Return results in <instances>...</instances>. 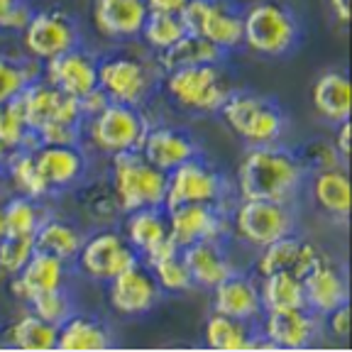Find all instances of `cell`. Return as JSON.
Here are the masks:
<instances>
[{"instance_id":"816d5d0a","label":"cell","mask_w":352,"mask_h":352,"mask_svg":"<svg viewBox=\"0 0 352 352\" xmlns=\"http://www.w3.org/2000/svg\"><path fill=\"white\" fill-rule=\"evenodd\" d=\"M10 147H6V144L0 142V176L6 174V166H8V160H10Z\"/></svg>"},{"instance_id":"60d3db41","label":"cell","mask_w":352,"mask_h":352,"mask_svg":"<svg viewBox=\"0 0 352 352\" xmlns=\"http://www.w3.org/2000/svg\"><path fill=\"white\" fill-rule=\"evenodd\" d=\"M28 308L32 311L34 316H39V318L47 320V323L56 325V328H59V325L64 323V320L69 318L74 311H76V306H74V298L69 296L66 286H64V289H54V292L37 294V296L28 303Z\"/></svg>"},{"instance_id":"d6986e66","label":"cell","mask_w":352,"mask_h":352,"mask_svg":"<svg viewBox=\"0 0 352 352\" xmlns=\"http://www.w3.org/2000/svg\"><path fill=\"white\" fill-rule=\"evenodd\" d=\"M69 270H72V264L59 259L56 254L34 250L28 264L17 274L8 276V292L17 303L28 306L37 294L64 289L66 279H69Z\"/></svg>"},{"instance_id":"5b68a950","label":"cell","mask_w":352,"mask_h":352,"mask_svg":"<svg viewBox=\"0 0 352 352\" xmlns=\"http://www.w3.org/2000/svg\"><path fill=\"white\" fill-rule=\"evenodd\" d=\"M110 193L120 213L138 208H164L166 171L144 160L140 149L116 154L110 157Z\"/></svg>"},{"instance_id":"7bdbcfd3","label":"cell","mask_w":352,"mask_h":352,"mask_svg":"<svg viewBox=\"0 0 352 352\" xmlns=\"http://www.w3.org/2000/svg\"><path fill=\"white\" fill-rule=\"evenodd\" d=\"M298 160L306 166V171H323V169H336V166H347V162L338 154L333 140H314L298 152Z\"/></svg>"},{"instance_id":"f6af8a7d","label":"cell","mask_w":352,"mask_h":352,"mask_svg":"<svg viewBox=\"0 0 352 352\" xmlns=\"http://www.w3.org/2000/svg\"><path fill=\"white\" fill-rule=\"evenodd\" d=\"M32 10L25 0H0V30L3 32H22Z\"/></svg>"},{"instance_id":"c3c4849f","label":"cell","mask_w":352,"mask_h":352,"mask_svg":"<svg viewBox=\"0 0 352 352\" xmlns=\"http://www.w3.org/2000/svg\"><path fill=\"white\" fill-rule=\"evenodd\" d=\"M338 130L336 135H333V144H336L338 154H340L342 160H350V120H342L338 122Z\"/></svg>"},{"instance_id":"44dd1931","label":"cell","mask_w":352,"mask_h":352,"mask_svg":"<svg viewBox=\"0 0 352 352\" xmlns=\"http://www.w3.org/2000/svg\"><path fill=\"white\" fill-rule=\"evenodd\" d=\"M42 78L61 94L81 98L88 91L98 88V59L91 52L81 50V44L64 54L42 64Z\"/></svg>"},{"instance_id":"30bf717a","label":"cell","mask_w":352,"mask_h":352,"mask_svg":"<svg viewBox=\"0 0 352 352\" xmlns=\"http://www.w3.org/2000/svg\"><path fill=\"white\" fill-rule=\"evenodd\" d=\"M135 262H140V257L130 248L125 235L113 228H103V230H96L94 235L83 237L81 250L72 264H76L81 276L96 284H105Z\"/></svg>"},{"instance_id":"7dc6e473","label":"cell","mask_w":352,"mask_h":352,"mask_svg":"<svg viewBox=\"0 0 352 352\" xmlns=\"http://www.w3.org/2000/svg\"><path fill=\"white\" fill-rule=\"evenodd\" d=\"M108 103H110V98L103 94V91H100V88L88 91L86 96H81V98H78V110H81V118H83V120H88V118L98 116L100 110H103Z\"/></svg>"},{"instance_id":"b9f144b4","label":"cell","mask_w":352,"mask_h":352,"mask_svg":"<svg viewBox=\"0 0 352 352\" xmlns=\"http://www.w3.org/2000/svg\"><path fill=\"white\" fill-rule=\"evenodd\" d=\"M34 237L30 235H3L0 237V274L12 276L28 264L34 254Z\"/></svg>"},{"instance_id":"7a4b0ae2","label":"cell","mask_w":352,"mask_h":352,"mask_svg":"<svg viewBox=\"0 0 352 352\" xmlns=\"http://www.w3.org/2000/svg\"><path fill=\"white\" fill-rule=\"evenodd\" d=\"M301 39V25L281 0H257L242 10V47L262 59L292 54Z\"/></svg>"},{"instance_id":"e575fe53","label":"cell","mask_w":352,"mask_h":352,"mask_svg":"<svg viewBox=\"0 0 352 352\" xmlns=\"http://www.w3.org/2000/svg\"><path fill=\"white\" fill-rule=\"evenodd\" d=\"M6 176L15 193L37 198V201L52 198L50 186L44 184V179L37 171V164H34L32 149H12L10 160H8V166H6Z\"/></svg>"},{"instance_id":"f546056e","label":"cell","mask_w":352,"mask_h":352,"mask_svg":"<svg viewBox=\"0 0 352 352\" xmlns=\"http://www.w3.org/2000/svg\"><path fill=\"white\" fill-rule=\"evenodd\" d=\"M56 333L59 328L47 320H42L39 316H34L32 311L17 316L12 323H8L3 328L0 342L10 350H25V352H52L56 350Z\"/></svg>"},{"instance_id":"484cf974","label":"cell","mask_w":352,"mask_h":352,"mask_svg":"<svg viewBox=\"0 0 352 352\" xmlns=\"http://www.w3.org/2000/svg\"><path fill=\"white\" fill-rule=\"evenodd\" d=\"M182 259L191 272L193 286L210 292L215 284L237 272L230 252L226 250V242L218 240H201L182 248Z\"/></svg>"},{"instance_id":"8fae6325","label":"cell","mask_w":352,"mask_h":352,"mask_svg":"<svg viewBox=\"0 0 352 352\" xmlns=\"http://www.w3.org/2000/svg\"><path fill=\"white\" fill-rule=\"evenodd\" d=\"M22 47L28 56L37 61H50L81 44V32L72 15L59 8L32 10L28 25L22 28Z\"/></svg>"},{"instance_id":"cb8c5ba5","label":"cell","mask_w":352,"mask_h":352,"mask_svg":"<svg viewBox=\"0 0 352 352\" xmlns=\"http://www.w3.org/2000/svg\"><path fill=\"white\" fill-rule=\"evenodd\" d=\"M140 154H142L147 162H152L157 169L169 174V171L176 169L179 164L198 157L201 147H198V142L191 138V132L182 130V127L149 125L142 138V144H140Z\"/></svg>"},{"instance_id":"9c48e42d","label":"cell","mask_w":352,"mask_h":352,"mask_svg":"<svg viewBox=\"0 0 352 352\" xmlns=\"http://www.w3.org/2000/svg\"><path fill=\"white\" fill-rule=\"evenodd\" d=\"M228 193H230V186H228L226 176L198 154V157L184 162L166 174L164 208L186 204L223 206Z\"/></svg>"},{"instance_id":"bcb514c9","label":"cell","mask_w":352,"mask_h":352,"mask_svg":"<svg viewBox=\"0 0 352 352\" xmlns=\"http://www.w3.org/2000/svg\"><path fill=\"white\" fill-rule=\"evenodd\" d=\"M323 328L328 330L330 338H336V340H347V336H350V308L340 306L336 308V311H330L328 316H323Z\"/></svg>"},{"instance_id":"1f68e13d","label":"cell","mask_w":352,"mask_h":352,"mask_svg":"<svg viewBox=\"0 0 352 352\" xmlns=\"http://www.w3.org/2000/svg\"><path fill=\"white\" fill-rule=\"evenodd\" d=\"M83 230L66 218H56V215H47L42 220V226L34 232V248L42 252L56 254L59 259L72 264L76 259L78 250L83 245Z\"/></svg>"},{"instance_id":"ba28073f","label":"cell","mask_w":352,"mask_h":352,"mask_svg":"<svg viewBox=\"0 0 352 352\" xmlns=\"http://www.w3.org/2000/svg\"><path fill=\"white\" fill-rule=\"evenodd\" d=\"M289 232H296V208L292 204L240 198L230 210V237L254 252Z\"/></svg>"},{"instance_id":"4fadbf2b","label":"cell","mask_w":352,"mask_h":352,"mask_svg":"<svg viewBox=\"0 0 352 352\" xmlns=\"http://www.w3.org/2000/svg\"><path fill=\"white\" fill-rule=\"evenodd\" d=\"M162 289L147 264L135 262L125 272L105 281V298L113 314L122 318H140L160 306Z\"/></svg>"},{"instance_id":"ab89813d","label":"cell","mask_w":352,"mask_h":352,"mask_svg":"<svg viewBox=\"0 0 352 352\" xmlns=\"http://www.w3.org/2000/svg\"><path fill=\"white\" fill-rule=\"evenodd\" d=\"M149 272H152L157 284H160L162 294H188L191 289H196L191 272H188V267L182 259V250L176 254H169V257L157 259L154 264H149Z\"/></svg>"},{"instance_id":"681fc988","label":"cell","mask_w":352,"mask_h":352,"mask_svg":"<svg viewBox=\"0 0 352 352\" xmlns=\"http://www.w3.org/2000/svg\"><path fill=\"white\" fill-rule=\"evenodd\" d=\"M149 10L157 12H182L188 6V0H144Z\"/></svg>"},{"instance_id":"e0dca14e","label":"cell","mask_w":352,"mask_h":352,"mask_svg":"<svg viewBox=\"0 0 352 352\" xmlns=\"http://www.w3.org/2000/svg\"><path fill=\"white\" fill-rule=\"evenodd\" d=\"M254 328L270 342L272 350H308L318 342L323 318L308 308H294L281 314H262Z\"/></svg>"},{"instance_id":"d4e9b609","label":"cell","mask_w":352,"mask_h":352,"mask_svg":"<svg viewBox=\"0 0 352 352\" xmlns=\"http://www.w3.org/2000/svg\"><path fill=\"white\" fill-rule=\"evenodd\" d=\"M149 8L144 0H94L91 20L100 37L110 42H130L140 37Z\"/></svg>"},{"instance_id":"4dcf8cb0","label":"cell","mask_w":352,"mask_h":352,"mask_svg":"<svg viewBox=\"0 0 352 352\" xmlns=\"http://www.w3.org/2000/svg\"><path fill=\"white\" fill-rule=\"evenodd\" d=\"M226 52L218 50L213 42H208L201 34L186 32L174 47L157 54V66L162 74L174 72V69H186V66H201V64H223Z\"/></svg>"},{"instance_id":"d590c367","label":"cell","mask_w":352,"mask_h":352,"mask_svg":"<svg viewBox=\"0 0 352 352\" xmlns=\"http://www.w3.org/2000/svg\"><path fill=\"white\" fill-rule=\"evenodd\" d=\"M47 208L44 201L37 198L22 196L15 193L8 201H3V226H6V235H30L34 237L37 228L42 226V220L47 218Z\"/></svg>"},{"instance_id":"836d02e7","label":"cell","mask_w":352,"mask_h":352,"mask_svg":"<svg viewBox=\"0 0 352 352\" xmlns=\"http://www.w3.org/2000/svg\"><path fill=\"white\" fill-rule=\"evenodd\" d=\"M257 330L245 320L230 318V316L210 314L204 325V345L208 350L220 352H245L252 350Z\"/></svg>"},{"instance_id":"8992f818","label":"cell","mask_w":352,"mask_h":352,"mask_svg":"<svg viewBox=\"0 0 352 352\" xmlns=\"http://www.w3.org/2000/svg\"><path fill=\"white\" fill-rule=\"evenodd\" d=\"M162 81V69L157 59L147 61L142 56L110 54L98 59V88L110 98V103L142 108L152 100Z\"/></svg>"},{"instance_id":"d6a6232c","label":"cell","mask_w":352,"mask_h":352,"mask_svg":"<svg viewBox=\"0 0 352 352\" xmlns=\"http://www.w3.org/2000/svg\"><path fill=\"white\" fill-rule=\"evenodd\" d=\"M257 292L262 314H281V311L306 308L301 279L294 274H286V272L257 276Z\"/></svg>"},{"instance_id":"7402d4cb","label":"cell","mask_w":352,"mask_h":352,"mask_svg":"<svg viewBox=\"0 0 352 352\" xmlns=\"http://www.w3.org/2000/svg\"><path fill=\"white\" fill-rule=\"evenodd\" d=\"M303 298L306 308L316 316H328L330 311L345 306L350 289H347V274L340 264L333 262L330 257H320L314 270L301 276Z\"/></svg>"},{"instance_id":"6da1fadb","label":"cell","mask_w":352,"mask_h":352,"mask_svg":"<svg viewBox=\"0 0 352 352\" xmlns=\"http://www.w3.org/2000/svg\"><path fill=\"white\" fill-rule=\"evenodd\" d=\"M306 174L298 154L279 142L248 147L235 174L237 196L294 204L306 184Z\"/></svg>"},{"instance_id":"4316f807","label":"cell","mask_w":352,"mask_h":352,"mask_svg":"<svg viewBox=\"0 0 352 352\" xmlns=\"http://www.w3.org/2000/svg\"><path fill=\"white\" fill-rule=\"evenodd\" d=\"M306 191L311 204L330 220L345 223L350 215V176L345 166L306 174Z\"/></svg>"},{"instance_id":"ee69618b","label":"cell","mask_w":352,"mask_h":352,"mask_svg":"<svg viewBox=\"0 0 352 352\" xmlns=\"http://www.w3.org/2000/svg\"><path fill=\"white\" fill-rule=\"evenodd\" d=\"M81 138H83V125H66V122L47 125L34 132L37 144H81Z\"/></svg>"},{"instance_id":"277c9868","label":"cell","mask_w":352,"mask_h":352,"mask_svg":"<svg viewBox=\"0 0 352 352\" xmlns=\"http://www.w3.org/2000/svg\"><path fill=\"white\" fill-rule=\"evenodd\" d=\"M218 116L235 132L248 147H262V144L281 142L286 132V113L274 98L252 94V91H235L226 98Z\"/></svg>"},{"instance_id":"74e56055","label":"cell","mask_w":352,"mask_h":352,"mask_svg":"<svg viewBox=\"0 0 352 352\" xmlns=\"http://www.w3.org/2000/svg\"><path fill=\"white\" fill-rule=\"evenodd\" d=\"M42 78V61L0 56V103L17 98L32 81Z\"/></svg>"},{"instance_id":"3957f363","label":"cell","mask_w":352,"mask_h":352,"mask_svg":"<svg viewBox=\"0 0 352 352\" xmlns=\"http://www.w3.org/2000/svg\"><path fill=\"white\" fill-rule=\"evenodd\" d=\"M166 98L193 116H215L232 94V81L223 64H201L162 74Z\"/></svg>"},{"instance_id":"f35d334b","label":"cell","mask_w":352,"mask_h":352,"mask_svg":"<svg viewBox=\"0 0 352 352\" xmlns=\"http://www.w3.org/2000/svg\"><path fill=\"white\" fill-rule=\"evenodd\" d=\"M0 142L10 149H34L37 140L30 132L25 113H22L20 96L8 103H0Z\"/></svg>"},{"instance_id":"ac0fdd59","label":"cell","mask_w":352,"mask_h":352,"mask_svg":"<svg viewBox=\"0 0 352 352\" xmlns=\"http://www.w3.org/2000/svg\"><path fill=\"white\" fill-rule=\"evenodd\" d=\"M320 257H323V252H320L318 245L296 235V232H289V235L257 250L252 262V274L264 276L274 274V272H286V274H294L301 279L306 272L314 270Z\"/></svg>"},{"instance_id":"5bb4252c","label":"cell","mask_w":352,"mask_h":352,"mask_svg":"<svg viewBox=\"0 0 352 352\" xmlns=\"http://www.w3.org/2000/svg\"><path fill=\"white\" fill-rule=\"evenodd\" d=\"M122 215L125 218H122L120 232L130 242V248L138 252L142 264L149 267L157 259H164L182 250L169 235L166 208H138Z\"/></svg>"},{"instance_id":"8d00e7d4","label":"cell","mask_w":352,"mask_h":352,"mask_svg":"<svg viewBox=\"0 0 352 352\" xmlns=\"http://www.w3.org/2000/svg\"><path fill=\"white\" fill-rule=\"evenodd\" d=\"M186 32L188 30H186V25H184L182 12L149 10L147 20H144L142 30H140V39H142L149 52L162 54V52H166L169 47H174Z\"/></svg>"},{"instance_id":"f5cc1de1","label":"cell","mask_w":352,"mask_h":352,"mask_svg":"<svg viewBox=\"0 0 352 352\" xmlns=\"http://www.w3.org/2000/svg\"><path fill=\"white\" fill-rule=\"evenodd\" d=\"M6 235V226H3V201H0V237Z\"/></svg>"},{"instance_id":"ffe728a7","label":"cell","mask_w":352,"mask_h":352,"mask_svg":"<svg viewBox=\"0 0 352 352\" xmlns=\"http://www.w3.org/2000/svg\"><path fill=\"white\" fill-rule=\"evenodd\" d=\"M39 176L52 196L78 186L88 169V157L81 144H37L32 149Z\"/></svg>"},{"instance_id":"f1b7e54d","label":"cell","mask_w":352,"mask_h":352,"mask_svg":"<svg viewBox=\"0 0 352 352\" xmlns=\"http://www.w3.org/2000/svg\"><path fill=\"white\" fill-rule=\"evenodd\" d=\"M311 100H314V108L323 120L338 122L350 120V110H352V88L350 78L340 69H328L316 78L314 88H311Z\"/></svg>"},{"instance_id":"f907efd6","label":"cell","mask_w":352,"mask_h":352,"mask_svg":"<svg viewBox=\"0 0 352 352\" xmlns=\"http://www.w3.org/2000/svg\"><path fill=\"white\" fill-rule=\"evenodd\" d=\"M328 6L338 22H342V25L350 22V0H328Z\"/></svg>"},{"instance_id":"603a6c76","label":"cell","mask_w":352,"mask_h":352,"mask_svg":"<svg viewBox=\"0 0 352 352\" xmlns=\"http://www.w3.org/2000/svg\"><path fill=\"white\" fill-rule=\"evenodd\" d=\"M210 308H213V314L230 316V318L257 325V320L262 318L257 276L232 272L230 276H226L210 289Z\"/></svg>"},{"instance_id":"7c38bea8","label":"cell","mask_w":352,"mask_h":352,"mask_svg":"<svg viewBox=\"0 0 352 352\" xmlns=\"http://www.w3.org/2000/svg\"><path fill=\"white\" fill-rule=\"evenodd\" d=\"M182 17L188 32L206 37L226 54L242 47V10L228 0H188Z\"/></svg>"},{"instance_id":"83f0119b","label":"cell","mask_w":352,"mask_h":352,"mask_svg":"<svg viewBox=\"0 0 352 352\" xmlns=\"http://www.w3.org/2000/svg\"><path fill=\"white\" fill-rule=\"evenodd\" d=\"M116 336L105 320L74 311L56 333V350L61 352H105L113 350Z\"/></svg>"},{"instance_id":"9a60e30c","label":"cell","mask_w":352,"mask_h":352,"mask_svg":"<svg viewBox=\"0 0 352 352\" xmlns=\"http://www.w3.org/2000/svg\"><path fill=\"white\" fill-rule=\"evenodd\" d=\"M166 220H169V235L179 248L201 240H230V213L223 206H174V208H166Z\"/></svg>"},{"instance_id":"52a82bcc","label":"cell","mask_w":352,"mask_h":352,"mask_svg":"<svg viewBox=\"0 0 352 352\" xmlns=\"http://www.w3.org/2000/svg\"><path fill=\"white\" fill-rule=\"evenodd\" d=\"M147 127L149 122L144 118L142 108L108 103L98 116L83 120L81 144H86L91 152H98L110 160L116 154L140 149Z\"/></svg>"},{"instance_id":"2e32d148","label":"cell","mask_w":352,"mask_h":352,"mask_svg":"<svg viewBox=\"0 0 352 352\" xmlns=\"http://www.w3.org/2000/svg\"><path fill=\"white\" fill-rule=\"evenodd\" d=\"M20 105L32 135L47 125H56V122L83 125L81 110H78V98L61 94L59 88L50 86L44 78H37V81H32L22 91Z\"/></svg>"}]
</instances>
